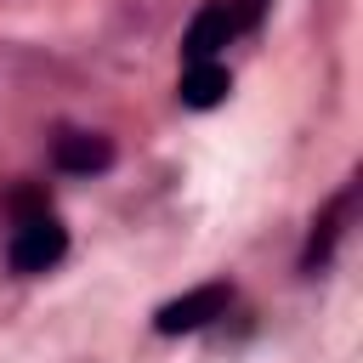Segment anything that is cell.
Returning <instances> with one entry per match:
<instances>
[{
    "instance_id": "obj_1",
    "label": "cell",
    "mask_w": 363,
    "mask_h": 363,
    "mask_svg": "<svg viewBox=\"0 0 363 363\" xmlns=\"http://www.w3.org/2000/svg\"><path fill=\"white\" fill-rule=\"evenodd\" d=\"M11 272H51L62 255H68V227L57 216H34V221H17L11 233Z\"/></svg>"
},
{
    "instance_id": "obj_2",
    "label": "cell",
    "mask_w": 363,
    "mask_h": 363,
    "mask_svg": "<svg viewBox=\"0 0 363 363\" xmlns=\"http://www.w3.org/2000/svg\"><path fill=\"white\" fill-rule=\"evenodd\" d=\"M227 301H233V289H227V284H199V289H187V295L164 301V306L153 312V329H159V335H193V329H204L210 318H221V312H227Z\"/></svg>"
},
{
    "instance_id": "obj_3",
    "label": "cell",
    "mask_w": 363,
    "mask_h": 363,
    "mask_svg": "<svg viewBox=\"0 0 363 363\" xmlns=\"http://www.w3.org/2000/svg\"><path fill=\"white\" fill-rule=\"evenodd\" d=\"M227 40H233L227 0H210V6H199V11H193L187 34H182V51H187V62H216V51H221Z\"/></svg>"
},
{
    "instance_id": "obj_4",
    "label": "cell",
    "mask_w": 363,
    "mask_h": 363,
    "mask_svg": "<svg viewBox=\"0 0 363 363\" xmlns=\"http://www.w3.org/2000/svg\"><path fill=\"white\" fill-rule=\"evenodd\" d=\"M108 164H113V142H108V136H91V130L57 136V170L91 176V170H108Z\"/></svg>"
},
{
    "instance_id": "obj_5",
    "label": "cell",
    "mask_w": 363,
    "mask_h": 363,
    "mask_svg": "<svg viewBox=\"0 0 363 363\" xmlns=\"http://www.w3.org/2000/svg\"><path fill=\"white\" fill-rule=\"evenodd\" d=\"M227 91H233V74L221 62H187V74H182L187 108H216V102H227Z\"/></svg>"
},
{
    "instance_id": "obj_6",
    "label": "cell",
    "mask_w": 363,
    "mask_h": 363,
    "mask_svg": "<svg viewBox=\"0 0 363 363\" xmlns=\"http://www.w3.org/2000/svg\"><path fill=\"white\" fill-rule=\"evenodd\" d=\"M261 11H267V0H227V17H233V34H244V28H255V23H261Z\"/></svg>"
}]
</instances>
